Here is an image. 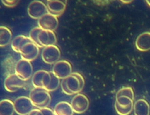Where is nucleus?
I'll return each mask as SVG.
<instances>
[{
	"label": "nucleus",
	"mask_w": 150,
	"mask_h": 115,
	"mask_svg": "<svg viewBox=\"0 0 150 115\" xmlns=\"http://www.w3.org/2000/svg\"><path fill=\"white\" fill-rule=\"evenodd\" d=\"M84 86V78L79 72H72L61 82L62 92L68 95L79 94L83 90Z\"/></svg>",
	"instance_id": "nucleus-1"
},
{
	"label": "nucleus",
	"mask_w": 150,
	"mask_h": 115,
	"mask_svg": "<svg viewBox=\"0 0 150 115\" xmlns=\"http://www.w3.org/2000/svg\"><path fill=\"white\" fill-rule=\"evenodd\" d=\"M29 98L34 106L39 109L47 107L51 102V96L49 92L42 87H34L32 89Z\"/></svg>",
	"instance_id": "nucleus-2"
},
{
	"label": "nucleus",
	"mask_w": 150,
	"mask_h": 115,
	"mask_svg": "<svg viewBox=\"0 0 150 115\" xmlns=\"http://www.w3.org/2000/svg\"><path fill=\"white\" fill-rule=\"evenodd\" d=\"M15 72L23 80L27 81L33 76V68L31 61L22 59L19 60L15 66Z\"/></svg>",
	"instance_id": "nucleus-3"
},
{
	"label": "nucleus",
	"mask_w": 150,
	"mask_h": 115,
	"mask_svg": "<svg viewBox=\"0 0 150 115\" xmlns=\"http://www.w3.org/2000/svg\"><path fill=\"white\" fill-rule=\"evenodd\" d=\"M27 12L30 17L34 19H39L49 13L47 6L39 0H34L30 3L27 9Z\"/></svg>",
	"instance_id": "nucleus-4"
},
{
	"label": "nucleus",
	"mask_w": 150,
	"mask_h": 115,
	"mask_svg": "<svg viewBox=\"0 0 150 115\" xmlns=\"http://www.w3.org/2000/svg\"><path fill=\"white\" fill-rule=\"evenodd\" d=\"M15 112L19 115H28L33 110V104L30 98L19 96L14 101Z\"/></svg>",
	"instance_id": "nucleus-5"
},
{
	"label": "nucleus",
	"mask_w": 150,
	"mask_h": 115,
	"mask_svg": "<svg viewBox=\"0 0 150 115\" xmlns=\"http://www.w3.org/2000/svg\"><path fill=\"white\" fill-rule=\"evenodd\" d=\"M60 57L61 51L55 45L45 47L42 51V58L45 63L49 65L55 64L59 61Z\"/></svg>",
	"instance_id": "nucleus-6"
},
{
	"label": "nucleus",
	"mask_w": 150,
	"mask_h": 115,
	"mask_svg": "<svg viewBox=\"0 0 150 115\" xmlns=\"http://www.w3.org/2000/svg\"><path fill=\"white\" fill-rule=\"evenodd\" d=\"M26 81L23 80L15 73L7 76L4 82V86L8 92H15L24 87Z\"/></svg>",
	"instance_id": "nucleus-7"
},
{
	"label": "nucleus",
	"mask_w": 150,
	"mask_h": 115,
	"mask_svg": "<svg viewBox=\"0 0 150 115\" xmlns=\"http://www.w3.org/2000/svg\"><path fill=\"white\" fill-rule=\"evenodd\" d=\"M52 72L58 79H64L72 73V66L67 60H59L54 65Z\"/></svg>",
	"instance_id": "nucleus-8"
},
{
	"label": "nucleus",
	"mask_w": 150,
	"mask_h": 115,
	"mask_svg": "<svg viewBox=\"0 0 150 115\" xmlns=\"http://www.w3.org/2000/svg\"><path fill=\"white\" fill-rule=\"evenodd\" d=\"M71 105L74 113L81 114L88 109L90 101L85 95L79 93L73 98L71 101Z\"/></svg>",
	"instance_id": "nucleus-9"
},
{
	"label": "nucleus",
	"mask_w": 150,
	"mask_h": 115,
	"mask_svg": "<svg viewBox=\"0 0 150 115\" xmlns=\"http://www.w3.org/2000/svg\"><path fill=\"white\" fill-rule=\"evenodd\" d=\"M39 52V47L33 42H30L22 46L19 53L21 54L22 59L32 61L38 57Z\"/></svg>",
	"instance_id": "nucleus-10"
},
{
	"label": "nucleus",
	"mask_w": 150,
	"mask_h": 115,
	"mask_svg": "<svg viewBox=\"0 0 150 115\" xmlns=\"http://www.w3.org/2000/svg\"><path fill=\"white\" fill-rule=\"evenodd\" d=\"M38 25L43 30L54 31L58 27V17L48 13L38 19Z\"/></svg>",
	"instance_id": "nucleus-11"
},
{
	"label": "nucleus",
	"mask_w": 150,
	"mask_h": 115,
	"mask_svg": "<svg viewBox=\"0 0 150 115\" xmlns=\"http://www.w3.org/2000/svg\"><path fill=\"white\" fill-rule=\"evenodd\" d=\"M38 41L42 48L55 45L57 39L54 31L42 29L38 36Z\"/></svg>",
	"instance_id": "nucleus-12"
},
{
	"label": "nucleus",
	"mask_w": 150,
	"mask_h": 115,
	"mask_svg": "<svg viewBox=\"0 0 150 115\" xmlns=\"http://www.w3.org/2000/svg\"><path fill=\"white\" fill-rule=\"evenodd\" d=\"M67 4L64 3L61 1H47V7L49 14H51L57 17L60 16L63 14L66 9Z\"/></svg>",
	"instance_id": "nucleus-13"
},
{
	"label": "nucleus",
	"mask_w": 150,
	"mask_h": 115,
	"mask_svg": "<svg viewBox=\"0 0 150 115\" xmlns=\"http://www.w3.org/2000/svg\"><path fill=\"white\" fill-rule=\"evenodd\" d=\"M135 46L137 50L141 52H146L150 50V32H144L136 38Z\"/></svg>",
	"instance_id": "nucleus-14"
},
{
	"label": "nucleus",
	"mask_w": 150,
	"mask_h": 115,
	"mask_svg": "<svg viewBox=\"0 0 150 115\" xmlns=\"http://www.w3.org/2000/svg\"><path fill=\"white\" fill-rule=\"evenodd\" d=\"M133 111L134 115H149V104L146 100L139 99L134 103Z\"/></svg>",
	"instance_id": "nucleus-15"
},
{
	"label": "nucleus",
	"mask_w": 150,
	"mask_h": 115,
	"mask_svg": "<svg viewBox=\"0 0 150 115\" xmlns=\"http://www.w3.org/2000/svg\"><path fill=\"white\" fill-rule=\"evenodd\" d=\"M54 112L55 115H73L74 113L71 104L66 101H61L57 104Z\"/></svg>",
	"instance_id": "nucleus-16"
},
{
	"label": "nucleus",
	"mask_w": 150,
	"mask_h": 115,
	"mask_svg": "<svg viewBox=\"0 0 150 115\" xmlns=\"http://www.w3.org/2000/svg\"><path fill=\"white\" fill-rule=\"evenodd\" d=\"M14 103L10 99H3L0 102V115H13Z\"/></svg>",
	"instance_id": "nucleus-17"
},
{
	"label": "nucleus",
	"mask_w": 150,
	"mask_h": 115,
	"mask_svg": "<svg viewBox=\"0 0 150 115\" xmlns=\"http://www.w3.org/2000/svg\"><path fill=\"white\" fill-rule=\"evenodd\" d=\"M33 42L30 37L23 35H19L15 37L11 42V48L15 52L19 53L20 49L27 43Z\"/></svg>",
	"instance_id": "nucleus-18"
},
{
	"label": "nucleus",
	"mask_w": 150,
	"mask_h": 115,
	"mask_svg": "<svg viewBox=\"0 0 150 115\" xmlns=\"http://www.w3.org/2000/svg\"><path fill=\"white\" fill-rule=\"evenodd\" d=\"M12 39V33L11 30L4 26L0 27V45L4 47L8 45Z\"/></svg>",
	"instance_id": "nucleus-19"
},
{
	"label": "nucleus",
	"mask_w": 150,
	"mask_h": 115,
	"mask_svg": "<svg viewBox=\"0 0 150 115\" xmlns=\"http://www.w3.org/2000/svg\"><path fill=\"white\" fill-rule=\"evenodd\" d=\"M46 72L45 70H39L35 72L32 76V84L34 87H42V80Z\"/></svg>",
	"instance_id": "nucleus-20"
},
{
	"label": "nucleus",
	"mask_w": 150,
	"mask_h": 115,
	"mask_svg": "<svg viewBox=\"0 0 150 115\" xmlns=\"http://www.w3.org/2000/svg\"><path fill=\"white\" fill-rule=\"evenodd\" d=\"M133 102H134V100L132 99L130 97L127 96L121 95V96H116L115 103L121 107H127V106L134 104Z\"/></svg>",
	"instance_id": "nucleus-21"
},
{
	"label": "nucleus",
	"mask_w": 150,
	"mask_h": 115,
	"mask_svg": "<svg viewBox=\"0 0 150 115\" xmlns=\"http://www.w3.org/2000/svg\"><path fill=\"white\" fill-rule=\"evenodd\" d=\"M133 106L134 104L127 107H121L115 103V109L119 115H129L133 110Z\"/></svg>",
	"instance_id": "nucleus-22"
},
{
	"label": "nucleus",
	"mask_w": 150,
	"mask_h": 115,
	"mask_svg": "<svg viewBox=\"0 0 150 115\" xmlns=\"http://www.w3.org/2000/svg\"><path fill=\"white\" fill-rule=\"evenodd\" d=\"M125 95L130 97L133 100L134 99V91L131 87H122L117 92L116 94V96Z\"/></svg>",
	"instance_id": "nucleus-23"
},
{
	"label": "nucleus",
	"mask_w": 150,
	"mask_h": 115,
	"mask_svg": "<svg viewBox=\"0 0 150 115\" xmlns=\"http://www.w3.org/2000/svg\"><path fill=\"white\" fill-rule=\"evenodd\" d=\"M42 29L40 28L39 27H34L33 29L30 33V38L32 40V41L37 46H38L39 48H41V46L39 42L38 41V36L39 34V33L40 32Z\"/></svg>",
	"instance_id": "nucleus-24"
},
{
	"label": "nucleus",
	"mask_w": 150,
	"mask_h": 115,
	"mask_svg": "<svg viewBox=\"0 0 150 115\" xmlns=\"http://www.w3.org/2000/svg\"><path fill=\"white\" fill-rule=\"evenodd\" d=\"M35 115H55L54 111L47 107L39 109Z\"/></svg>",
	"instance_id": "nucleus-25"
},
{
	"label": "nucleus",
	"mask_w": 150,
	"mask_h": 115,
	"mask_svg": "<svg viewBox=\"0 0 150 115\" xmlns=\"http://www.w3.org/2000/svg\"><path fill=\"white\" fill-rule=\"evenodd\" d=\"M20 0H1L2 3L7 7H14L16 6Z\"/></svg>",
	"instance_id": "nucleus-26"
},
{
	"label": "nucleus",
	"mask_w": 150,
	"mask_h": 115,
	"mask_svg": "<svg viewBox=\"0 0 150 115\" xmlns=\"http://www.w3.org/2000/svg\"><path fill=\"white\" fill-rule=\"evenodd\" d=\"M120 1L124 4H129L132 2H133L134 0H120Z\"/></svg>",
	"instance_id": "nucleus-27"
},
{
	"label": "nucleus",
	"mask_w": 150,
	"mask_h": 115,
	"mask_svg": "<svg viewBox=\"0 0 150 115\" xmlns=\"http://www.w3.org/2000/svg\"><path fill=\"white\" fill-rule=\"evenodd\" d=\"M39 110V109H34V110H33L30 113V114H28V115H35L36 114V113H37V111Z\"/></svg>",
	"instance_id": "nucleus-28"
},
{
	"label": "nucleus",
	"mask_w": 150,
	"mask_h": 115,
	"mask_svg": "<svg viewBox=\"0 0 150 115\" xmlns=\"http://www.w3.org/2000/svg\"><path fill=\"white\" fill-rule=\"evenodd\" d=\"M47 1H55V0H47ZM58 1H61L66 4H67V0H58Z\"/></svg>",
	"instance_id": "nucleus-29"
},
{
	"label": "nucleus",
	"mask_w": 150,
	"mask_h": 115,
	"mask_svg": "<svg viewBox=\"0 0 150 115\" xmlns=\"http://www.w3.org/2000/svg\"><path fill=\"white\" fill-rule=\"evenodd\" d=\"M145 1H146V2L147 4L150 7V0H145Z\"/></svg>",
	"instance_id": "nucleus-30"
}]
</instances>
